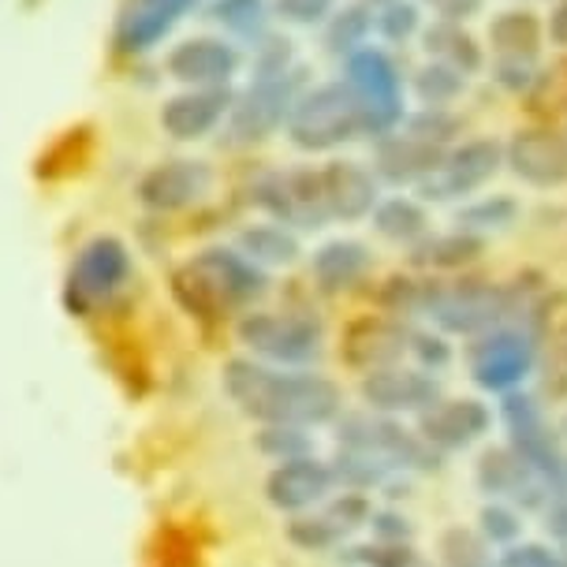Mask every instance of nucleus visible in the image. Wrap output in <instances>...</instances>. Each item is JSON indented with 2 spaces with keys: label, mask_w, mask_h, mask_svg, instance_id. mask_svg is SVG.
Instances as JSON below:
<instances>
[{
  "label": "nucleus",
  "mask_w": 567,
  "mask_h": 567,
  "mask_svg": "<svg viewBox=\"0 0 567 567\" xmlns=\"http://www.w3.org/2000/svg\"><path fill=\"white\" fill-rule=\"evenodd\" d=\"M384 307L403 318H430L452 337H478V332L530 318L542 310V299L530 296V284H493V280H437V277H396L384 288Z\"/></svg>",
  "instance_id": "nucleus-1"
},
{
  "label": "nucleus",
  "mask_w": 567,
  "mask_h": 567,
  "mask_svg": "<svg viewBox=\"0 0 567 567\" xmlns=\"http://www.w3.org/2000/svg\"><path fill=\"white\" fill-rule=\"evenodd\" d=\"M225 392L243 414L261 425H326L340 414L337 381L307 367H272L261 359H231L225 367Z\"/></svg>",
  "instance_id": "nucleus-2"
},
{
  "label": "nucleus",
  "mask_w": 567,
  "mask_h": 567,
  "mask_svg": "<svg viewBox=\"0 0 567 567\" xmlns=\"http://www.w3.org/2000/svg\"><path fill=\"white\" fill-rule=\"evenodd\" d=\"M307 86V68L296 60L291 42L269 34L266 42L255 45V75L231 101V113L225 120L228 142L231 146H261L272 135H280Z\"/></svg>",
  "instance_id": "nucleus-3"
},
{
  "label": "nucleus",
  "mask_w": 567,
  "mask_h": 567,
  "mask_svg": "<svg viewBox=\"0 0 567 567\" xmlns=\"http://www.w3.org/2000/svg\"><path fill=\"white\" fill-rule=\"evenodd\" d=\"M172 291L198 318L247 313L269 291V272L243 258L236 247H206L176 269Z\"/></svg>",
  "instance_id": "nucleus-4"
},
{
  "label": "nucleus",
  "mask_w": 567,
  "mask_h": 567,
  "mask_svg": "<svg viewBox=\"0 0 567 567\" xmlns=\"http://www.w3.org/2000/svg\"><path fill=\"white\" fill-rule=\"evenodd\" d=\"M340 83L348 86V94L359 105L362 135L370 142L396 131L403 116H408V79H403V68L389 49L367 45L354 56H348Z\"/></svg>",
  "instance_id": "nucleus-5"
},
{
  "label": "nucleus",
  "mask_w": 567,
  "mask_h": 567,
  "mask_svg": "<svg viewBox=\"0 0 567 567\" xmlns=\"http://www.w3.org/2000/svg\"><path fill=\"white\" fill-rule=\"evenodd\" d=\"M545 19L530 8H504L485 27V68L496 86L526 94L542 79Z\"/></svg>",
  "instance_id": "nucleus-6"
},
{
  "label": "nucleus",
  "mask_w": 567,
  "mask_h": 567,
  "mask_svg": "<svg viewBox=\"0 0 567 567\" xmlns=\"http://www.w3.org/2000/svg\"><path fill=\"white\" fill-rule=\"evenodd\" d=\"M284 135L302 154H332V150L348 146L354 138H367L359 105H354V97L340 79L302 90L288 124H284Z\"/></svg>",
  "instance_id": "nucleus-7"
},
{
  "label": "nucleus",
  "mask_w": 567,
  "mask_h": 567,
  "mask_svg": "<svg viewBox=\"0 0 567 567\" xmlns=\"http://www.w3.org/2000/svg\"><path fill=\"white\" fill-rule=\"evenodd\" d=\"M538 337L530 326L504 321L471 337L467 370L485 392H515L519 384L538 370Z\"/></svg>",
  "instance_id": "nucleus-8"
},
{
  "label": "nucleus",
  "mask_w": 567,
  "mask_h": 567,
  "mask_svg": "<svg viewBox=\"0 0 567 567\" xmlns=\"http://www.w3.org/2000/svg\"><path fill=\"white\" fill-rule=\"evenodd\" d=\"M250 202L266 213L269 220L291 228V231H318L332 225L326 187H321V168H280L266 172L250 187Z\"/></svg>",
  "instance_id": "nucleus-9"
},
{
  "label": "nucleus",
  "mask_w": 567,
  "mask_h": 567,
  "mask_svg": "<svg viewBox=\"0 0 567 567\" xmlns=\"http://www.w3.org/2000/svg\"><path fill=\"white\" fill-rule=\"evenodd\" d=\"M501 168H504V142H496L489 135L460 138L455 146L444 150L437 168L414 190H419L422 202H467L478 190L489 187Z\"/></svg>",
  "instance_id": "nucleus-10"
},
{
  "label": "nucleus",
  "mask_w": 567,
  "mask_h": 567,
  "mask_svg": "<svg viewBox=\"0 0 567 567\" xmlns=\"http://www.w3.org/2000/svg\"><path fill=\"white\" fill-rule=\"evenodd\" d=\"M239 340L272 367H307L321 354L326 332L296 310H247L239 321Z\"/></svg>",
  "instance_id": "nucleus-11"
},
{
  "label": "nucleus",
  "mask_w": 567,
  "mask_h": 567,
  "mask_svg": "<svg viewBox=\"0 0 567 567\" xmlns=\"http://www.w3.org/2000/svg\"><path fill=\"white\" fill-rule=\"evenodd\" d=\"M340 444L351 452H362L370 460H378L381 467H400V471H430L437 467V455L422 437H414L411 430L392 419V414H348L340 419Z\"/></svg>",
  "instance_id": "nucleus-12"
},
{
  "label": "nucleus",
  "mask_w": 567,
  "mask_h": 567,
  "mask_svg": "<svg viewBox=\"0 0 567 567\" xmlns=\"http://www.w3.org/2000/svg\"><path fill=\"white\" fill-rule=\"evenodd\" d=\"M131 280V250L116 236L90 239L68 269V299L75 310L109 302Z\"/></svg>",
  "instance_id": "nucleus-13"
},
{
  "label": "nucleus",
  "mask_w": 567,
  "mask_h": 567,
  "mask_svg": "<svg viewBox=\"0 0 567 567\" xmlns=\"http://www.w3.org/2000/svg\"><path fill=\"white\" fill-rule=\"evenodd\" d=\"M504 168L526 187H567V131L553 124H526L504 142Z\"/></svg>",
  "instance_id": "nucleus-14"
},
{
  "label": "nucleus",
  "mask_w": 567,
  "mask_h": 567,
  "mask_svg": "<svg viewBox=\"0 0 567 567\" xmlns=\"http://www.w3.org/2000/svg\"><path fill=\"white\" fill-rule=\"evenodd\" d=\"M340 359L362 378L384 367H400L403 359H411V326L389 313H367L343 332Z\"/></svg>",
  "instance_id": "nucleus-15"
},
{
  "label": "nucleus",
  "mask_w": 567,
  "mask_h": 567,
  "mask_svg": "<svg viewBox=\"0 0 567 567\" xmlns=\"http://www.w3.org/2000/svg\"><path fill=\"white\" fill-rule=\"evenodd\" d=\"M165 68L179 86H231L243 68V53L225 34H198L172 49Z\"/></svg>",
  "instance_id": "nucleus-16"
},
{
  "label": "nucleus",
  "mask_w": 567,
  "mask_h": 567,
  "mask_svg": "<svg viewBox=\"0 0 567 567\" xmlns=\"http://www.w3.org/2000/svg\"><path fill=\"white\" fill-rule=\"evenodd\" d=\"M195 4L198 0H120L113 30L116 49L127 56L150 53L195 12Z\"/></svg>",
  "instance_id": "nucleus-17"
},
{
  "label": "nucleus",
  "mask_w": 567,
  "mask_h": 567,
  "mask_svg": "<svg viewBox=\"0 0 567 567\" xmlns=\"http://www.w3.org/2000/svg\"><path fill=\"white\" fill-rule=\"evenodd\" d=\"M231 101V86H184L161 105V131L176 142H198L225 124Z\"/></svg>",
  "instance_id": "nucleus-18"
},
{
  "label": "nucleus",
  "mask_w": 567,
  "mask_h": 567,
  "mask_svg": "<svg viewBox=\"0 0 567 567\" xmlns=\"http://www.w3.org/2000/svg\"><path fill=\"white\" fill-rule=\"evenodd\" d=\"M362 400L378 414H422L441 400V384L422 367H384L362 378Z\"/></svg>",
  "instance_id": "nucleus-19"
},
{
  "label": "nucleus",
  "mask_w": 567,
  "mask_h": 567,
  "mask_svg": "<svg viewBox=\"0 0 567 567\" xmlns=\"http://www.w3.org/2000/svg\"><path fill=\"white\" fill-rule=\"evenodd\" d=\"M501 419L508 425L512 433V449L530 463L542 478H549L556 471V463L564 460V449L556 444L553 437V425L545 419L542 403L526 392H504V403H501Z\"/></svg>",
  "instance_id": "nucleus-20"
},
{
  "label": "nucleus",
  "mask_w": 567,
  "mask_h": 567,
  "mask_svg": "<svg viewBox=\"0 0 567 567\" xmlns=\"http://www.w3.org/2000/svg\"><path fill=\"white\" fill-rule=\"evenodd\" d=\"M213 187V168L206 161L195 157H176V161H161L142 176L138 198L142 206L157 209V213H176L187 206H198Z\"/></svg>",
  "instance_id": "nucleus-21"
},
{
  "label": "nucleus",
  "mask_w": 567,
  "mask_h": 567,
  "mask_svg": "<svg viewBox=\"0 0 567 567\" xmlns=\"http://www.w3.org/2000/svg\"><path fill=\"white\" fill-rule=\"evenodd\" d=\"M444 150L430 138L414 135L411 127H396L389 135L373 138V176L392 187H419L433 168H437Z\"/></svg>",
  "instance_id": "nucleus-22"
},
{
  "label": "nucleus",
  "mask_w": 567,
  "mask_h": 567,
  "mask_svg": "<svg viewBox=\"0 0 567 567\" xmlns=\"http://www.w3.org/2000/svg\"><path fill=\"white\" fill-rule=\"evenodd\" d=\"M332 489H337V474H332L329 463L313 460V455L284 460L266 478L269 504L280 512H310L318 504H326Z\"/></svg>",
  "instance_id": "nucleus-23"
},
{
  "label": "nucleus",
  "mask_w": 567,
  "mask_h": 567,
  "mask_svg": "<svg viewBox=\"0 0 567 567\" xmlns=\"http://www.w3.org/2000/svg\"><path fill=\"white\" fill-rule=\"evenodd\" d=\"M478 482L489 496L508 501L515 508H545V501H549V485L512 444L508 449H489L482 455Z\"/></svg>",
  "instance_id": "nucleus-24"
},
{
  "label": "nucleus",
  "mask_w": 567,
  "mask_h": 567,
  "mask_svg": "<svg viewBox=\"0 0 567 567\" xmlns=\"http://www.w3.org/2000/svg\"><path fill=\"white\" fill-rule=\"evenodd\" d=\"M362 523H370V501L362 493H343L337 501H329L321 512L313 515H299V519L288 523V538L307 553H321L332 549L348 538L351 530H359Z\"/></svg>",
  "instance_id": "nucleus-25"
},
{
  "label": "nucleus",
  "mask_w": 567,
  "mask_h": 567,
  "mask_svg": "<svg viewBox=\"0 0 567 567\" xmlns=\"http://www.w3.org/2000/svg\"><path fill=\"white\" fill-rule=\"evenodd\" d=\"M493 414L482 400H437L430 411H422L419 419V433L430 449H467L489 430Z\"/></svg>",
  "instance_id": "nucleus-26"
},
{
  "label": "nucleus",
  "mask_w": 567,
  "mask_h": 567,
  "mask_svg": "<svg viewBox=\"0 0 567 567\" xmlns=\"http://www.w3.org/2000/svg\"><path fill=\"white\" fill-rule=\"evenodd\" d=\"M321 187H326L332 220H362L381 202V179L362 161H329V165H321Z\"/></svg>",
  "instance_id": "nucleus-27"
},
{
  "label": "nucleus",
  "mask_w": 567,
  "mask_h": 567,
  "mask_svg": "<svg viewBox=\"0 0 567 567\" xmlns=\"http://www.w3.org/2000/svg\"><path fill=\"white\" fill-rule=\"evenodd\" d=\"M419 45L425 60H437V64L460 71V75H482L485 71V45L467 23H452V19H433L422 27Z\"/></svg>",
  "instance_id": "nucleus-28"
},
{
  "label": "nucleus",
  "mask_w": 567,
  "mask_h": 567,
  "mask_svg": "<svg viewBox=\"0 0 567 567\" xmlns=\"http://www.w3.org/2000/svg\"><path fill=\"white\" fill-rule=\"evenodd\" d=\"M373 266V255L367 243L359 239H329L313 250L310 258V277L321 291H348L354 284L367 280Z\"/></svg>",
  "instance_id": "nucleus-29"
},
{
  "label": "nucleus",
  "mask_w": 567,
  "mask_h": 567,
  "mask_svg": "<svg viewBox=\"0 0 567 567\" xmlns=\"http://www.w3.org/2000/svg\"><path fill=\"white\" fill-rule=\"evenodd\" d=\"M370 220H373V231H378L381 239L396 243V247H414L419 239L430 236V213H425V202L411 198V195L381 198L378 206H373Z\"/></svg>",
  "instance_id": "nucleus-30"
},
{
  "label": "nucleus",
  "mask_w": 567,
  "mask_h": 567,
  "mask_svg": "<svg viewBox=\"0 0 567 567\" xmlns=\"http://www.w3.org/2000/svg\"><path fill=\"white\" fill-rule=\"evenodd\" d=\"M482 250H485V239L471 236V231H460V228L430 231V236L411 247V261L419 269H430V272H452V269L471 266Z\"/></svg>",
  "instance_id": "nucleus-31"
},
{
  "label": "nucleus",
  "mask_w": 567,
  "mask_h": 567,
  "mask_svg": "<svg viewBox=\"0 0 567 567\" xmlns=\"http://www.w3.org/2000/svg\"><path fill=\"white\" fill-rule=\"evenodd\" d=\"M236 250L250 258L258 269H280L299 261V236L291 228L277 225V220H261V225H247L236 236Z\"/></svg>",
  "instance_id": "nucleus-32"
},
{
  "label": "nucleus",
  "mask_w": 567,
  "mask_h": 567,
  "mask_svg": "<svg viewBox=\"0 0 567 567\" xmlns=\"http://www.w3.org/2000/svg\"><path fill=\"white\" fill-rule=\"evenodd\" d=\"M272 4L269 0H213L209 4V19L225 30V38L231 42H250L261 45L269 38V23H272Z\"/></svg>",
  "instance_id": "nucleus-33"
},
{
  "label": "nucleus",
  "mask_w": 567,
  "mask_h": 567,
  "mask_svg": "<svg viewBox=\"0 0 567 567\" xmlns=\"http://www.w3.org/2000/svg\"><path fill=\"white\" fill-rule=\"evenodd\" d=\"M321 27H326V49H329V53L348 60V56L359 53V49L370 45V38H373V4H367V0L343 4Z\"/></svg>",
  "instance_id": "nucleus-34"
},
{
  "label": "nucleus",
  "mask_w": 567,
  "mask_h": 567,
  "mask_svg": "<svg viewBox=\"0 0 567 567\" xmlns=\"http://www.w3.org/2000/svg\"><path fill=\"white\" fill-rule=\"evenodd\" d=\"M408 86H411V94L419 97L422 109H455L463 101V94H467L471 79L437 64V60H422V64L411 71Z\"/></svg>",
  "instance_id": "nucleus-35"
},
{
  "label": "nucleus",
  "mask_w": 567,
  "mask_h": 567,
  "mask_svg": "<svg viewBox=\"0 0 567 567\" xmlns=\"http://www.w3.org/2000/svg\"><path fill=\"white\" fill-rule=\"evenodd\" d=\"M519 217V202L512 195H474L463 202V209L455 213V228L471 231V236H489V231H504Z\"/></svg>",
  "instance_id": "nucleus-36"
},
{
  "label": "nucleus",
  "mask_w": 567,
  "mask_h": 567,
  "mask_svg": "<svg viewBox=\"0 0 567 567\" xmlns=\"http://www.w3.org/2000/svg\"><path fill=\"white\" fill-rule=\"evenodd\" d=\"M425 16L419 0H389V4L373 8V34L384 45H408L422 34Z\"/></svg>",
  "instance_id": "nucleus-37"
},
{
  "label": "nucleus",
  "mask_w": 567,
  "mask_h": 567,
  "mask_svg": "<svg viewBox=\"0 0 567 567\" xmlns=\"http://www.w3.org/2000/svg\"><path fill=\"white\" fill-rule=\"evenodd\" d=\"M538 378L549 400H567V318L545 332L538 348Z\"/></svg>",
  "instance_id": "nucleus-38"
},
{
  "label": "nucleus",
  "mask_w": 567,
  "mask_h": 567,
  "mask_svg": "<svg viewBox=\"0 0 567 567\" xmlns=\"http://www.w3.org/2000/svg\"><path fill=\"white\" fill-rule=\"evenodd\" d=\"M258 449L272 455L277 463H284V460L310 455V437H307V430H299V425H266V430L258 433Z\"/></svg>",
  "instance_id": "nucleus-39"
},
{
  "label": "nucleus",
  "mask_w": 567,
  "mask_h": 567,
  "mask_svg": "<svg viewBox=\"0 0 567 567\" xmlns=\"http://www.w3.org/2000/svg\"><path fill=\"white\" fill-rule=\"evenodd\" d=\"M272 12L291 27H321L337 12V0H272Z\"/></svg>",
  "instance_id": "nucleus-40"
},
{
  "label": "nucleus",
  "mask_w": 567,
  "mask_h": 567,
  "mask_svg": "<svg viewBox=\"0 0 567 567\" xmlns=\"http://www.w3.org/2000/svg\"><path fill=\"white\" fill-rule=\"evenodd\" d=\"M411 359L419 362L422 370H444L452 359V348L444 343V337L437 332H425V329H411Z\"/></svg>",
  "instance_id": "nucleus-41"
},
{
  "label": "nucleus",
  "mask_w": 567,
  "mask_h": 567,
  "mask_svg": "<svg viewBox=\"0 0 567 567\" xmlns=\"http://www.w3.org/2000/svg\"><path fill=\"white\" fill-rule=\"evenodd\" d=\"M496 567H567V564L553 549H545V545H512Z\"/></svg>",
  "instance_id": "nucleus-42"
},
{
  "label": "nucleus",
  "mask_w": 567,
  "mask_h": 567,
  "mask_svg": "<svg viewBox=\"0 0 567 567\" xmlns=\"http://www.w3.org/2000/svg\"><path fill=\"white\" fill-rule=\"evenodd\" d=\"M419 4L430 8L433 19H452V23H471L485 12V0H419Z\"/></svg>",
  "instance_id": "nucleus-43"
},
{
  "label": "nucleus",
  "mask_w": 567,
  "mask_h": 567,
  "mask_svg": "<svg viewBox=\"0 0 567 567\" xmlns=\"http://www.w3.org/2000/svg\"><path fill=\"white\" fill-rule=\"evenodd\" d=\"M482 526L493 542H512L519 534V523H515V512L504 508V504H493V508L482 512Z\"/></svg>",
  "instance_id": "nucleus-44"
},
{
  "label": "nucleus",
  "mask_w": 567,
  "mask_h": 567,
  "mask_svg": "<svg viewBox=\"0 0 567 567\" xmlns=\"http://www.w3.org/2000/svg\"><path fill=\"white\" fill-rule=\"evenodd\" d=\"M545 42L567 49V0H556L549 19H545Z\"/></svg>",
  "instance_id": "nucleus-45"
},
{
  "label": "nucleus",
  "mask_w": 567,
  "mask_h": 567,
  "mask_svg": "<svg viewBox=\"0 0 567 567\" xmlns=\"http://www.w3.org/2000/svg\"><path fill=\"white\" fill-rule=\"evenodd\" d=\"M367 4H373V8H378V4H389V0H367Z\"/></svg>",
  "instance_id": "nucleus-46"
}]
</instances>
